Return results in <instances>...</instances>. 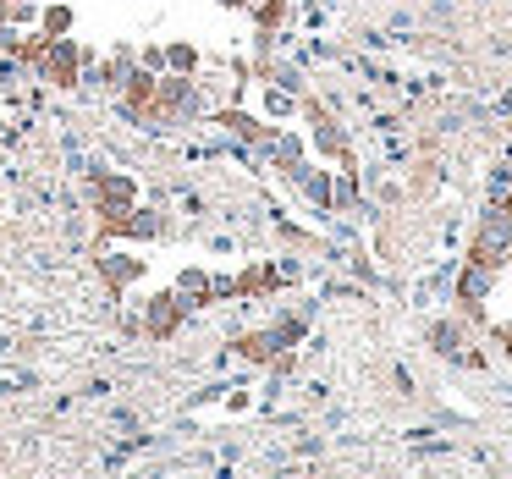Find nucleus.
Here are the masks:
<instances>
[{"label":"nucleus","mask_w":512,"mask_h":479,"mask_svg":"<svg viewBox=\"0 0 512 479\" xmlns=\"http://www.w3.org/2000/svg\"><path fill=\"white\" fill-rule=\"evenodd\" d=\"M138 199H144V182H138L133 171L89 166V177H83V204H89V215H100V243H105V232H111V226L122 221Z\"/></svg>","instance_id":"obj_1"},{"label":"nucleus","mask_w":512,"mask_h":479,"mask_svg":"<svg viewBox=\"0 0 512 479\" xmlns=\"http://www.w3.org/2000/svg\"><path fill=\"white\" fill-rule=\"evenodd\" d=\"M259 100H265V111H270V116H292V111H298L287 89H265V94H259Z\"/></svg>","instance_id":"obj_12"},{"label":"nucleus","mask_w":512,"mask_h":479,"mask_svg":"<svg viewBox=\"0 0 512 479\" xmlns=\"http://www.w3.org/2000/svg\"><path fill=\"white\" fill-rule=\"evenodd\" d=\"M94 61H100V50L83 45L78 34L50 39V45H45V61H39V83H50V89H61V94H78L83 67H94Z\"/></svg>","instance_id":"obj_2"},{"label":"nucleus","mask_w":512,"mask_h":479,"mask_svg":"<svg viewBox=\"0 0 512 479\" xmlns=\"http://www.w3.org/2000/svg\"><path fill=\"white\" fill-rule=\"evenodd\" d=\"M39 34H50V39H67V34H78V6L72 0H39Z\"/></svg>","instance_id":"obj_6"},{"label":"nucleus","mask_w":512,"mask_h":479,"mask_svg":"<svg viewBox=\"0 0 512 479\" xmlns=\"http://www.w3.org/2000/svg\"><path fill=\"white\" fill-rule=\"evenodd\" d=\"M94 270H100L105 292H111V298H122L127 287H138V281L149 276V259H138L127 243H116V248L100 243V248H94Z\"/></svg>","instance_id":"obj_5"},{"label":"nucleus","mask_w":512,"mask_h":479,"mask_svg":"<svg viewBox=\"0 0 512 479\" xmlns=\"http://www.w3.org/2000/svg\"><path fill=\"white\" fill-rule=\"evenodd\" d=\"M138 67L166 72V39H149V45H138Z\"/></svg>","instance_id":"obj_11"},{"label":"nucleus","mask_w":512,"mask_h":479,"mask_svg":"<svg viewBox=\"0 0 512 479\" xmlns=\"http://www.w3.org/2000/svg\"><path fill=\"white\" fill-rule=\"evenodd\" d=\"M171 237V210H160V204H144L138 199L133 210L122 215V221L105 232V243H127V248H149V243H166Z\"/></svg>","instance_id":"obj_4"},{"label":"nucleus","mask_w":512,"mask_h":479,"mask_svg":"<svg viewBox=\"0 0 512 479\" xmlns=\"http://www.w3.org/2000/svg\"><path fill=\"white\" fill-rule=\"evenodd\" d=\"M188 314H193V303L177 287H160L138 303V331H144V342H171L188 325Z\"/></svg>","instance_id":"obj_3"},{"label":"nucleus","mask_w":512,"mask_h":479,"mask_svg":"<svg viewBox=\"0 0 512 479\" xmlns=\"http://www.w3.org/2000/svg\"><path fill=\"white\" fill-rule=\"evenodd\" d=\"M237 353H243L248 364H270V358H276V336H270V325H265V331L237 336Z\"/></svg>","instance_id":"obj_9"},{"label":"nucleus","mask_w":512,"mask_h":479,"mask_svg":"<svg viewBox=\"0 0 512 479\" xmlns=\"http://www.w3.org/2000/svg\"><path fill=\"white\" fill-rule=\"evenodd\" d=\"M215 6H221V12H243L248 0H215Z\"/></svg>","instance_id":"obj_13"},{"label":"nucleus","mask_w":512,"mask_h":479,"mask_svg":"<svg viewBox=\"0 0 512 479\" xmlns=\"http://www.w3.org/2000/svg\"><path fill=\"white\" fill-rule=\"evenodd\" d=\"M171 287H177L182 298L193 303V309H204V303H215V298H210V270H204V265H182L177 276H171Z\"/></svg>","instance_id":"obj_7"},{"label":"nucleus","mask_w":512,"mask_h":479,"mask_svg":"<svg viewBox=\"0 0 512 479\" xmlns=\"http://www.w3.org/2000/svg\"><path fill=\"white\" fill-rule=\"evenodd\" d=\"M276 287V270L270 265H243V276H237V298H254V292H270Z\"/></svg>","instance_id":"obj_10"},{"label":"nucleus","mask_w":512,"mask_h":479,"mask_svg":"<svg viewBox=\"0 0 512 479\" xmlns=\"http://www.w3.org/2000/svg\"><path fill=\"white\" fill-rule=\"evenodd\" d=\"M166 72H188V78H199L204 72V56L193 39H166Z\"/></svg>","instance_id":"obj_8"}]
</instances>
